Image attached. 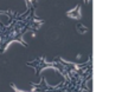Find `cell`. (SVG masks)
<instances>
[{"mask_svg": "<svg viewBox=\"0 0 135 92\" xmlns=\"http://www.w3.org/2000/svg\"><path fill=\"white\" fill-rule=\"evenodd\" d=\"M9 22L0 24V53H4L9 48L10 44L17 41L22 46L27 43L24 40V36L31 30H38L43 24L34 14V7H28L25 13H17L11 11L9 14Z\"/></svg>", "mask_w": 135, "mask_h": 92, "instance_id": "1", "label": "cell"}, {"mask_svg": "<svg viewBox=\"0 0 135 92\" xmlns=\"http://www.w3.org/2000/svg\"><path fill=\"white\" fill-rule=\"evenodd\" d=\"M25 1H26L28 7H34V4H36L37 0H25Z\"/></svg>", "mask_w": 135, "mask_h": 92, "instance_id": "2", "label": "cell"}, {"mask_svg": "<svg viewBox=\"0 0 135 92\" xmlns=\"http://www.w3.org/2000/svg\"><path fill=\"white\" fill-rule=\"evenodd\" d=\"M10 12H11V10H9V11H0V15H3V14H6V15H9ZM0 24H1V21H0Z\"/></svg>", "mask_w": 135, "mask_h": 92, "instance_id": "3", "label": "cell"}]
</instances>
